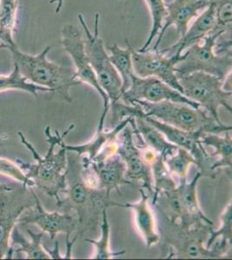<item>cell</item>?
I'll return each mask as SVG.
<instances>
[{
	"mask_svg": "<svg viewBox=\"0 0 232 260\" xmlns=\"http://www.w3.org/2000/svg\"><path fill=\"white\" fill-rule=\"evenodd\" d=\"M61 44L70 55L75 65L76 77L80 83L92 87L103 98V109L110 107V100L105 91L101 88L94 71L86 54L84 39L79 29L72 24H66L61 31Z\"/></svg>",
	"mask_w": 232,
	"mask_h": 260,
	"instance_id": "cell-12",
	"label": "cell"
},
{
	"mask_svg": "<svg viewBox=\"0 0 232 260\" xmlns=\"http://www.w3.org/2000/svg\"><path fill=\"white\" fill-rule=\"evenodd\" d=\"M145 2L147 3V7L150 12L152 27L144 45L141 49L137 50L140 52H144L146 50H149V47L154 39L159 36L163 27L164 18L168 14L167 3L164 2V0H145Z\"/></svg>",
	"mask_w": 232,
	"mask_h": 260,
	"instance_id": "cell-28",
	"label": "cell"
},
{
	"mask_svg": "<svg viewBox=\"0 0 232 260\" xmlns=\"http://www.w3.org/2000/svg\"><path fill=\"white\" fill-rule=\"evenodd\" d=\"M7 90H21L28 92L34 95L39 96V92L52 93L50 89L42 86L37 85L25 79L18 70V66L13 64V69L9 75H0V92Z\"/></svg>",
	"mask_w": 232,
	"mask_h": 260,
	"instance_id": "cell-26",
	"label": "cell"
},
{
	"mask_svg": "<svg viewBox=\"0 0 232 260\" xmlns=\"http://www.w3.org/2000/svg\"><path fill=\"white\" fill-rule=\"evenodd\" d=\"M45 250H46V251L49 253V255H50L51 258H64V256H62V255L59 253L58 241H56V245H55V249H54V250L50 251V250L46 248V247H45Z\"/></svg>",
	"mask_w": 232,
	"mask_h": 260,
	"instance_id": "cell-32",
	"label": "cell"
},
{
	"mask_svg": "<svg viewBox=\"0 0 232 260\" xmlns=\"http://www.w3.org/2000/svg\"><path fill=\"white\" fill-rule=\"evenodd\" d=\"M12 53L13 64L18 66L19 72L30 83L50 89L63 100L72 102L70 89L79 85L76 71L69 66L58 64L48 59L50 46L38 55H29L21 51L17 46L7 48Z\"/></svg>",
	"mask_w": 232,
	"mask_h": 260,
	"instance_id": "cell-3",
	"label": "cell"
},
{
	"mask_svg": "<svg viewBox=\"0 0 232 260\" xmlns=\"http://www.w3.org/2000/svg\"><path fill=\"white\" fill-rule=\"evenodd\" d=\"M178 79L182 88L183 95L198 104L218 122H222L218 115L220 107L231 114L232 93L223 89L225 81L200 71L185 75Z\"/></svg>",
	"mask_w": 232,
	"mask_h": 260,
	"instance_id": "cell-8",
	"label": "cell"
},
{
	"mask_svg": "<svg viewBox=\"0 0 232 260\" xmlns=\"http://www.w3.org/2000/svg\"><path fill=\"white\" fill-rule=\"evenodd\" d=\"M164 162L171 174L176 175L179 181H186L190 166L196 165V160L192 154L188 150L179 147L173 155L164 159Z\"/></svg>",
	"mask_w": 232,
	"mask_h": 260,
	"instance_id": "cell-29",
	"label": "cell"
},
{
	"mask_svg": "<svg viewBox=\"0 0 232 260\" xmlns=\"http://www.w3.org/2000/svg\"><path fill=\"white\" fill-rule=\"evenodd\" d=\"M120 100L129 105L134 101H146L149 103H159L170 101L178 104H186L198 109V104L190 100L171 86L153 77H140L135 75L129 88L121 94Z\"/></svg>",
	"mask_w": 232,
	"mask_h": 260,
	"instance_id": "cell-14",
	"label": "cell"
},
{
	"mask_svg": "<svg viewBox=\"0 0 232 260\" xmlns=\"http://www.w3.org/2000/svg\"><path fill=\"white\" fill-rule=\"evenodd\" d=\"M82 166H74L68 158L67 169V186L64 192V199L60 198L56 202L59 212L72 213L77 217L80 234L87 230L95 229L99 219L103 216V211L110 207H123L110 200V193L105 190L98 189L88 186L81 176ZM77 229V231H78Z\"/></svg>",
	"mask_w": 232,
	"mask_h": 260,
	"instance_id": "cell-2",
	"label": "cell"
},
{
	"mask_svg": "<svg viewBox=\"0 0 232 260\" xmlns=\"http://www.w3.org/2000/svg\"><path fill=\"white\" fill-rule=\"evenodd\" d=\"M75 126L74 123L71 124L62 135H60L58 130H56L55 136L50 134V126L45 127L44 133L50 147L44 156L39 154L24 134L22 132L18 133L21 143L32 154L36 163L25 162L20 159L16 160V162L24 172L27 178L32 180L34 186L45 192L48 196L54 197L56 202L59 201L61 198L60 194L64 192L67 186L68 151L65 148L63 139L75 128Z\"/></svg>",
	"mask_w": 232,
	"mask_h": 260,
	"instance_id": "cell-1",
	"label": "cell"
},
{
	"mask_svg": "<svg viewBox=\"0 0 232 260\" xmlns=\"http://www.w3.org/2000/svg\"><path fill=\"white\" fill-rule=\"evenodd\" d=\"M82 167L90 169L96 180L97 187L109 193L116 190L121 194V186L132 185V181L126 179V165L117 154L104 160L82 164Z\"/></svg>",
	"mask_w": 232,
	"mask_h": 260,
	"instance_id": "cell-17",
	"label": "cell"
},
{
	"mask_svg": "<svg viewBox=\"0 0 232 260\" xmlns=\"http://www.w3.org/2000/svg\"><path fill=\"white\" fill-rule=\"evenodd\" d=\"M26 232L30 240L26 239L17 226L13 228L11 238L12 244L11 245H16L17 247H11L9 258H12L14 253H24L26 255L27 259H50L51 257L42 245L44 233L35 234L28 229Z\"/></svg>",
	"mask_w": 232,
	"mask_h": 260,
	"instance_id": "cell-20",
	"label": "cell"
},
{
	"mask_svg": "<svg viewBox=\"0 0 232 260\" xmlns=\"http://www.w3.org/2000/svg\"><path fill=\"white\" fill-rule=\"evenodd\" d=\"M170 224V223H169ZM169 233L164 236V245L168 246L167 258L179 259H215L230 257L231 246L218 243L211 248L206 246L212 225H197L185 228L170 224Z\"/></svg>",
	"mask_w": 232,
	"mask_h": 260,
	"instance_id": "cell-5",
	"label": "cell"
},
{
	"mask_svg": "<svg viewBox=\"0 0 232 260\" xmlns=\"http://www.w3.org/2000/svg\"><path fill=\"white\" fill-rule=\"evenodd\" d=\"M151 170L153 176V192L152 195V204L154 206L159 194L173 190L177 186L173 175L168 170L164 162V157L159 154L155 160L151 163Z\"/></svg>",
	"mask_w": 232,
	"mask_h": 260,
	"instance_id": "cell-25",
	"label": "cell"
},
{
	"mask_svg": "<svg viewBox=\"0 0 232 260\" xmlns=\"http://www.w3.org/2000/svg\"><path fill=\"white\" fill-rule=\"evenodd\" d=\"M78 20L85 32L86 54L101 88L109 96L110 103L120 101L122 81L114 65L112 64L104 42L101 38L100 14L95 13L93 31L89 29L82 14L78 15Z\"/></svg>",
	"mask_w": 232,
	"mask_h": 260,
	"instance_id": "cell-6",
	"label": "cell"
},
{
	"mask_svg": "<svg viewBox=\"0 0 232 260\" xmlns=\"http://www.w3.org/2000/svg\"><path fill=\"white\" fill-rule=\"evenodd\" d=\"M18 0H0V41L8 47L17 46L14 41L18 12Z\"/></svg>",
	"mask_w": 232,
	"mask_h": 260,
	"instance_id": "cell-24",
	"label": "cell"
},
{
	"mask_svg": "<svg viewBox=\"0 0 232 260\" xmlns=\"http://www.w3.org/2000/svg\"><path fill=\"white\" fill-rule=\"evenodd\" d=\"M201 177L202 176L200 172H197L189 183L187 180L179 182L183 205L189 221L192 226L197 225H210L213 226V222L209 219L201 209L197 198V183Z\"/></svg>",
	"mask_w": 232,
	"mask_h": 260,
	"instance_id": "cell-21",
	"label": "cell"
},
{
	"mask_svg": "<svg viewBox=\"0 0 232 260\" xmlns=\"http://www.w3.org/2000/svg\"><path fill=\"white\" fill-rule=\"evenodd\" d=\"M200 142L205 146L213 148L211 156L218 157V160L212 166L213 171L217 174L220 169H228L231 171L232 138L230 131L224 132V136L218 134L204 133L200 137Z\"/></svg>",
	"mask_w": 232,
	"mask_h": 260,
	"instance_id": "cell-22",
	"label": "cell"
},
{
	"mask_svg": "<svg viewBox=\"0 0 232 260\" xmlns=\"http://www.w3.org/2000/svg\"><path fill=\"white\" fill-rule=\"evenodd\" d=\"M119 1H120V0H119Z\"/></svg>",
	"mask_w": 232,
	"mask_h": 260,
	"instance_id": "cell-36",
	"label": "cell"
},
{
	"mask_svg": "<svg viewBox=\"0 0 232 260\" xmlns=\"http://www.w3.org/2000/svg\"><path fill=\"white\" fill-rule=\"evenodd\" d=\"M0 174L17 180L18 182L28 188L35 186L32 180L27 178L24 172L18 165V163L13 162L12 160L6 158H1V157H0Z\"/></svg>",
	"mask_w": 232,
	"mask_h": 260,
	"instance_id": "cell-31",
	"label": "cell"
},
{
	"mask_svg": "<svg viewBox=\"0 0 232 260\" xmlns=\"http://www.w3.org/2000/svg\"><path fill=\"white\" fill-rule=\"evenodd\" d=\"M134 72L140 77H153L171 86L182 94V88L177 77V65L185 58L184 53L167 55L159 50L140 52L130 44Z\"/></svg>",
	"mask_w": 232,
	"mask_h": 260,
	"instance_id": "cell-9",
	"label": "cell"
},
{
	"mask_svg": "<svg viewBox=\"0 0 232 260\" xmlns=\"http://www.w3.org/2000/svg\"><path fill=\"white\" fill-rule=\"evenodd\" d=\"M5 185H6V184L0 183V188H1V187H3V186H5Z\"/></svg>",
	"mask_w": 232,
	"mask_h": 260,
	"instance_id": "cell-35",
	"label": "cell"
},
{
	"mask_svg": "<svg viewBox=\"0 0 232 260\" xmlns=\"http://www.w3.org/2000/svg\"><path fill=\"white\" fill-rule=\"evenodd\" d=\"M221 238L220 242L223 245L231 246L232 242V204L231 201L227 205L220 215V226L218 230L213 229L210 232V236L206 241V246L211 248L213 243Z\"/></svg>",
	"mask_w": 232,
	"mask_h": 260,
	"instance_id": "cell-30",
	"label": "cell"
},
{
	"mask_svg": "<svg viewBox=\"0 0 232 260\" xmlns=\"http://www.w3.org/2000/svg\"><path fill=\"white\" fill-rule=\"evenodd\" d=\"M216 26V11L213 3L209 1V6L204 10L202 13L197 16L191 27L182 38L179 39L176 44L164 50H159L167 55H174L179 52L183 53L191 45L201 41L202 39L212 32Z\"/></svg>",
	"mask_w": 232,
	"mask_h": 260,
	"instance_id": "cell-18",
	"label": "cell"
},
{
	"mask_svg": "<svg viewBox=\"0 0 232 260\" xmlns=\"http://www.w3.org/2000/svg\"><path fill=\"white\" fill-rule=\"evenodd\" d=\"M34 197V205L27 208L18 218V224L20 225H36L43 233H47L50 240H55L58 234H66V242L70 241V237L78 229L77 217L72 213H62L58 210L50 213L44 209L33 187H29Z\"/></svg>",
	"mask_w": 232,
	"mask_h": 260,
	"instance_id": "cell-11",
	"label": "cell"
},
{
	"mask_svg": "<svg viewBox=\"0 0 232 260\" xmlns=\"http://www.w3.org/2000/svg\"><path fill=\"white\" fill-rule=\"evenodd\" d=\"M129 105L141 108L151 117L189 133H224L231 131V125L218 122L202 108L195 109L186 104L170 101L149 103L146 101H134Z\"/></svg>",
	"mask_w": 232,
	"mask_h": 260,
	"instance_id": "cell-4",
	"label": "cell"
},
{
	"mask_svg": "<svg viewBox=\"0 0 232 260\" xmlns=\"http://www.w3.org/2000/svg\"><path fill=\"white\" fill-rule=\"evenodd\" d=\"M0 49H7V46L6 45H4V44H0Z\"/></svg>",
	"mask_w": 232,
	"mask_h": 260,
	"instance_id": "cell-34",
	"label": "cell"
},
{
	"mask_svg": "<svg viewBox=\"0 0 232 260\" xmlns=\"http://www.w3.org/2000/svg\"><path fill=\"white\" fill-rule=\"evenodd\" d=\"M141 199L135 203L123 204L125 208H129L135 213L136 228L141 234L147 247L159 244L160 236L158 233L155 216L149 205L150 196L143 188L140 189Z\"/></svg>",
	"mask_w": 232,
	"mask_h": 260,
	"instance_id": "cell-19",
	"label": "cell"
},
{
	"mask_svg": "<svg viewBox=\"0 0 232 260\" xmlns=\"http://www.w3.org/2000/svg\"><path fill=\"white\" fill-rule=\"evenodd\" d=\"M118 138L117 154L126 165V177L131 181L141 183V188L152 197L153 176L150 164L145 160L142 150L136 145L130 124L124 127Z\"/></svg>",
	"mask_w": 232,
	"mask_h": 260,
	"instance_id": "cell-13",
	"label": "cell"
},
{
	"mask_svg": "<svg viewBox=\"0 0 232 260\" xmlns=\"http://www.w3.org/2000/svg\"><path fill=\"white\" fill-rule=\"evenodd\" d=\"M223 31L212 30L201 41L191 45L185 51V58L177 65L178 78L193 72H205L226 80L231 74V53H217L215 46Z\"/></svg>",
	"mask_w": 232,
	"mask_h": 260,
	"instance_id": "cell-7",
	"label": "cell"
},
{
	"mask_svg": "<svg viewBox=\"0 0 232 260\" xmlns=\"http://www.w3.org/2000/svg\"><path fill=\"white\" fill-rule=\"evenodd\" d=\"M27 190L23 185L16 188L7 184L0 188V259L9 258L12 230L21 214L35 202H28Z\"/></svg>",
	"mask_w": 232,
	"mask_h": 260,
	"instance_id": "cell-10",
	"label": "cell"
},
{
	"mask_svg": "<svg viewBox=\"0 0 232 260\" xmlns=\"http://www.w3.org/2000/svg\"><path fill=\"white\" fill-rule=\"evenodd\" d=\"M56 4V14H59L62 11V6H63V0H50V4Z\"/></svg>",
	"mask_w": 232,
	"mask_h": 260,
	"instance_id": "cell-33",
	"label": "cell"
},
{
	"mask_svg": "<svg viewBox=\"0 0 232 260\" xmlns=\"http://www.w3.org/2000/svg\"><path fill=\"white\" fill-rule=\"evenodd\" d=\"M208 6L209 0H174L167 4L168 14L164 18L158 39L152 50H159V45L164 33L172 25L176 28L179 39L182 38L188 30V25L191 21L197 18L200 11H204Z\"/></svg>",
	"mask_w": 232,
	"mask_h": 260,
	"instance_id": "cell-16",
	"label": "cell"
},
{
	"mask_svg": "<svg viewBox=\"0 0 232 260\" xmlns=\"http://www.w3.org/2000/svg\"><path fill=\"white\" fill-rule=\"evenodd\" d=\"M126 48H121L114 44L108 47L109 52V58L112 64L114 65L118 74L120 75L122 81V89L121 94L129 88L132 83V79L135 76L134 67H132V53L130 50V43L127 39H125Z\"/></svg>",
	"mask_w": 232,
	"mask_h": 260,
	"instance_id": "cell-23",
	"label": "cell"
},
{
	"mask_svg": "<svg viewBox=\"0 0 232 260\" xmlns=\"http://www.w3.org/2000/svg\"><path fill=\"white\" fill-rule=\"evenodd\" d=\"M110 107L103 109V114L101 115L96 132L90 141L81 145H67L65 143V148L69 153H75L78 156H83L82 164H87L95 159V157L106 148L107 146L117 141L119 134L121 133L124 127L130 124L132 116H127L119 123L114 126L111 130H104V123L107 114Z\"/></svg>",
	"mask_w": 232,
	"mask_h": 260,
	"instance_id": "cell-15",
	"label": "cell"
},
{
	"mask_svg": "<svg viewBox=\"0 0 232 260\" xmlns=\"http://www.w3.org/2000/svg\"><path fill=\"white\" fill-rule=\"evenodd\" d=\"M86 241L90 243L94 246V253L91 257V258L94 259H111L125 253V251L115 252V251H112L110 249V225H109L107 208L103 211L100 239L97 240L87 239Z\"/></svg>",
	"mask_w": 232,
	"mask_h": 260,
	"instance_id": "cell-27",
	"label": "cell"
}]
</instances>
